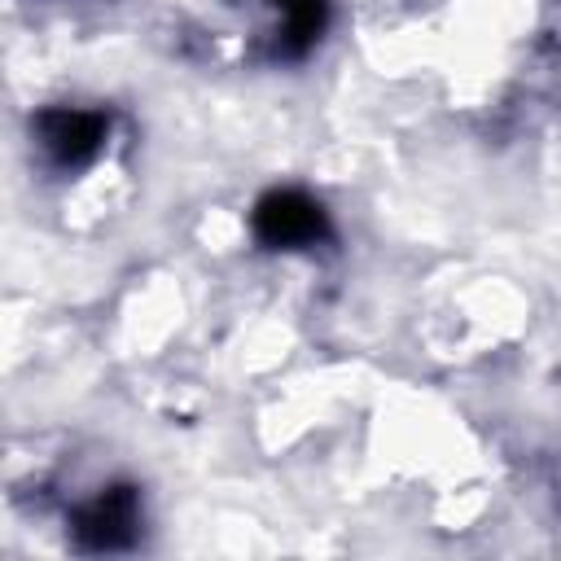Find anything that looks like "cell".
I'll list each match as a JSON object with an SVG mask.
<instances>
[{
    "label": "cell",
    "instance_id": "3957f363",
    "mask_svg": "<svg viewBox=\"0 0 561 561\" xmlns=\"http://www.w3.org/2000/svg\"><path fill=\"white\" fill-rule=\"evenodd\" d=\"M105 118L101 114H83V110H48L39 114V145L57 158V162H88L101 145Z\"/></svg>",
    "mask_w": 561,
    "mask_h": 561
},
{
    "label": "cell",
    "instance_id": "7a4b0ae2",
    "mask_svg": "<svg viewBox=\"0 0 561 561\" xmlns=\"http://www.w3.org/2000/svg\"><path fill=\"white\" fill-rule=\"evenodd\" d=\"M259 232L272 245H307L324 232V215L316 202H307L302 193H272L259 206Z\"/></svg>",
    "mask_w": 561,
    "mask_h": 561
},
{
    "label": "cell",
    "instance_id": "6da1fadb",
    "mask_svg": "<svg viewBox=\"0 0 561 561\" xmlns=\"http://www.w3.org/2000/svg\"><path fill=\"white\" fill-rule=\"evenodd\" d=\"M136 526H140V508L131 491H105L75 513V535L88 548H123Z\"/></svg>",
    "mask_w": 561,
    "mask_h": 561
}]
</instances>
